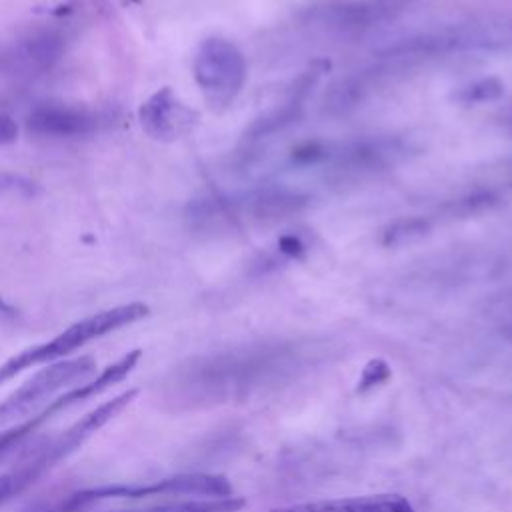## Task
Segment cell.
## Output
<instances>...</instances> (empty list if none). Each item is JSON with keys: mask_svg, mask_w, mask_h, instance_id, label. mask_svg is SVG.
Masks as SVG:
<instances>
[{"mask_svg": "<svg viewBox=\"0 0 512 512\" xmlns=\"http://www.w3.org/2000/svg\"><path fill=\"white\" fill-rule=\"evenodd\" d=\"M18 138V124L14 122L12 116L0 114V146L12 144Z\"/></svg>", "mask_w": 512, "mask_h": 512, "instance_id": "cell-13", "label": "cell"}, {"mask_svg": "<svg viewBox=\"0 0 512 512\" xmlns=\"http://www.w3.org/2000/svg\"><path fill=\"white\" fill-rule=\"evenodd\" d=\"M148 312L150 310L146 304L128 302V304H120V306L96 312L82 320H76L74 324L64 328L54 338L34 344V346H28V348L16 352L14 356H10L8 360H4L0 364V384L12 380L14 376H18L20 372H24L28 368L64 360L68 354L76 352L84 344L146 318Z\"/></svg>", "mask_w": 512, "mask_h": 512, "instance_id": "cell-1", "label": "cell"}, {"mask_svg": "<svg viewBox=\"0 0 512 512\" xmlns=\"http://www.w3.org/2000/svg\"><path fill=\"white\" fill-rule=\"evenodd\" d=\"M272 512H416V510L400 494H378V496L298 502V504L274 508Z\"/></svg>", "mask_w": 512, "mask_h": 512, "instance_id": "cell-9", "label": "cell"}, {"mask_svg": "<svg viewBox=\"0 0 512 512\" xmlns=\"http://www.w3.org/2000/svg\"><path fill=\"white\" fill-rule=\"evenodd\" d=\"M502 94V84L494 78L476 82L472 86H468L462 94V98L466 102H488V100H496Z\"/></svg>", "mask_w": 512, "mask_h": 512, "instance_id": "cell-12", "label": "cell"}, {"mask_svg": "<svg viewBox=\"0 0 512 512\" xmlns=\"http://www.w3.org/2000/svg\"><path fill=\"white\" fill-rule=\"evenodd\" d=\"M14 496H16V490H14V482H12L10 472L0 474V506L6 504L8 500H12Z\"/></svg>", "mask_w": 512, "mask_h": 512, "instance_id": "cell-15", "label": "cell"}, {"mask_svg": "<svg viewBox=\"0 0 512 512\" xmlns=\"http://www.w3.org/2000/svg\"><path fill=\"white\" fill-rule=\"evenodd\" d=\"M152 496H202L218 498L232 496V484L222 474L208 472H186L174 474L150 482H130V484H102L94 488H84L62 502V512H80L92 504L104 500H142Z\"/></svg>", "mask_w": 512, "mask_h": 512, "instance_id": "cell-2", "label": "cell"}, {"mask_svg": "<svg viewBox=\"0 0 512 512\" xmlns=\"http://www.w3.org/2000/svg\"><path fill=\"white\" fill-rule=\"evenodd\" d=\"M56 512H62V510H56Z\"/></svg>", "mask_w": 512, "mask_h": 512, "instance_id": "cell-17", "label": "cell"}, {"mask_svg": "<svg viewBox=\"0 0 512 512\" xmlns=\"http://www.w3.org/2000/svg\"><path fill=\"white\" fill-rule=\"evenodd\" d=\"M246 506V500L240 496H218V498H190L176 500L168 504H158L140 510H118V512H238Z\"/></svg>", "mask_w": 512, "mask_h": 512, "instance_id": "cell-10", "label": "cell"}, {"mask_svg": "<svg viewBox=\"0 0 512 512\" xmlns=\"http://www.w3.org/2000/svg\"><path fill=\"white\" fill-rule=\"evenodd\" d=\"M94 372L96 360L92 356L64 358L38 370L0 402V430L36 414L60 392L88 380Z\"/></svg>", "mask_w": 512, "mask_h": 512, "instance_id": "cell-4", "label": "cell"}, {"mask_svg": "<svg viewBox=\"0 0 512 512\" xmlns=\"http://www.w3.org/2000/svg\"><path fill=\"white\" fill-rule=\"evenodd\" d=\"M136 396H138V388H128L112 396L110 400L98 404L96 408L86 412L80 420H76L72 426H68L62 434H58L56 438L40 446V450L34 452V456L24 460L18 468L10 470L16 496L24 492L28 486H32L42 474H46L58 462H62L72 452H76L90 436H94L112 418H116Z\"/></svg>", "mask_w": 512, "mask_h": 512, "instance_id": "cell-3", "label": "cell"}, {"mask_svg": "<svg viewBox=\"0 0 512 512\" xmlns=\"http://www.w3.org/2000/svg\"><path fill=\"white\" fill-rule=\"evenodd\" d=\"M26 128L42 138H78L96 128V118L88 110L76 106L40 104L30 110Z\"/></svg>", "mask_w": 512, "mask_h": 512, "instance_id": "cell-8", "label": "cell"}, {"mask_svg": "<svg viewBox=\"0 0 512 512\" xmlns=\"http://www.w3.org/2000/svg\"><path fill=\"white\" fill-rule=\"evenodd\" d=\"M62 52V38L54 32L30 34L0 56V68L10 76H34L50 68Z\"/></svg>", "mask_w": 512, "mask_h": 512, "instance_id": "cell-7", "label": "cell"}, {"mask_svg": "<svg viewBox=\"0 0 512 512\" xmlns=\"http://www.w3.org/2000/svg\"><path fill=\"white\" fill-rule=\"evenodd\" d=\"M194 80L212 108H226L242 90L246 60L226 38H206L194 56Z\"/></svg>", "mask_w": 512, "mask_h": 512, "instance_id": "cell-5", "label": "cell"}, {"mask_svg": "<svg viewBox=\"0 0 512 512\" xmlns=\"http://www.w3.org/2000/svg\"><path fill=\"white\" fill-rule=\"evenodd\" d=\"M198 112L186 106L168 86L156 90L138 108L142 130L160 142H174L198 124Z\"/></svg>", "mask_w": 512, "mask_h": 512, "instance_id": "cell-6", "label": "cell"}, {"mask_svg": "<svg viewBox=\"0 0 512 512\" xmlns=\"http://www.w3.org/2000/svg\"><path fill=\"white\" fill-rule=\"evenodd\" d=\"M428 230V222L418 220V218H410V220H400L396 224H392V228L386 232L384 242L398 246V244H406L412 242L416 238H422Z\"/></svg>", "mask_w": 512, "mask_h": 512, "instance_id": "cell-11", "label": "cell"}, {"mask_svg": "<svg viewBox=\"0 0 512 512\" xmlns=\"http://www.w3.org/2000/svg\"><path fill=\"white\" fill-rule=\"evenodd\" d=\"M278 246H280V252H282V254L292 256V258L304 254V244H302L300 238H296V236H282L280 242H278Z\"/></svg>", "mask_w": 512, "mask_h": 512, "instance_id": "cell-14", "label": "cell"}, {"mask_svg": "<svg viewBox=\"0 0 512 512\" xmlns=\"http://www.w3.org/2000/svg\"><path fill=\"white\" fill-rule=\"evenodd\" d=\"M124 2H140V0H124Z\"/></svg>", "mask_w": 512, "mask_h": 512, "instance_id": "cell-16", "label": "cell"}]
</instances>
